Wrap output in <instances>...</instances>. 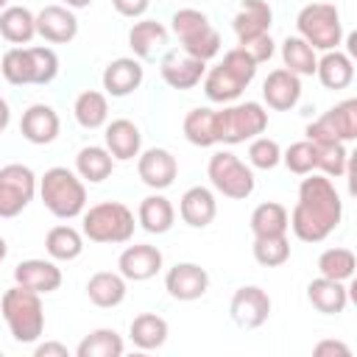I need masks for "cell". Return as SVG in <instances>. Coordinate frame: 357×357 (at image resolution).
Segmentation results:
<instances>
[{
  "instance_id": "cell-1",
  "label": "cell",
  "mask_w": 357,
  "mask_h": 357,
  "mask_svg": "<svg viewBox=\"0 0 357 357\" xmlns=\"http://www.w3.org/2000/svg\"><path fill=\"white\" fill-rule=\"evenodd\" d=\"M343 218V201L329 176L307 173L298 184V201L290 212V229L301 243L326 240Z\"/></svg>"
},
{
  "instance_id": "cell-2",
  "label": "cell",
  "mask_w": 357,
  "mask_h": 357,
  "mask_svg": "<svg viewBox=\"0 0 357 357\" xmlns=\"http://www.w3.org/2000/svg\"><path fill=\"white\" fill-rule=\"evenodd\" d=\"M257 61L237 45L231 47L220 64H215L209 73H204V92L212 103H229L243 95V89L257 75Z\"/></svg>"
},
{
  "instance_id": "cell-3",
  "label": "cell",
  "mask_w": 357,
  "mask_h": 357,
  "mask_svg": "<svg viewBox=\"0 0 357 357\" xmlns=\"http://www.w3.org/2000/svg\"><path fill=\"white\" fill-rule=\"evenodd\" d=\"M0 312L17 343H36L45 332V307L39 293L28 287H8L0 298Z\"/></svg>"
},
{
  "instance_id": "cell-4",
  "label": "cell",
  "mask_w": 357,
  "mask_h": 357,
  "mask_svg": "<svg viewBox=\"0 0 357 357\" xmlns=\"http://www.w3.org/2000/svg\"><path fill=\"white\" fill-rule=\"evenodd\" d=\"M39 195H42V204L47 206V212L61 220L84 215V206H86L84 178L67 167L45 170V176L39 178Z\"/></svg>"
},
{
  "instance_id": "cell-5",
  "label": "cell",
  "mask_w": 357,
  "mask_h": 357,
  "mask_svg": "<svg viewBox=\"0 0 357 357\" xmlns=\"http://www.w3.org/2000/svg\"><path fill=\"white\" fill-rule=\"evenodd\" d=\"M84 237L92 243H128L134 237V212L120 201H100L84 212Z\"/></svg>"
},
{
  "instance_id": "cell-6",
  "label": "cell",
  "mask_w": 357,
  "mask_h": 357,
  "mask_svg": "<svg viewBox=\"0 0 357 357\" xmlns=\"http://www.w3.org/2000/svg\"><path fill=\"white\" fill-rule=\"evenodd\" d=\"M298 36L312 50H335L343 39V22L340 11L332 3H307L296 17Z\"/></svg>"
},
{
  "instance_id": "cell-7",
  "label": "cell",
  "mask_w": 357,
  "mask_h": 357,
  "mask_svg": "<svg viewBox=\"0 0 357 357\" xmlns=\"http://www.w3.org/2000/svg\"><path fill=\"white\" fill-rule=\"evenodd\" d=\"M170 22H173V33L178 36L184 53H190L201 61H209L220 53V33L212 28V22L204 11L178 8Z\"/></svg>"
},
{
  "instance_id": "cell-8",
  "label": "cell",
  "mask_w": 357,
  "mask_h": 357,
  "mask_svg": "<svg viewBox=\"0 0 357 357\" xmlns=\"http://www.w3.org/2000/svg\"><path fill=\"white\" fill-rule=\"evenodd\" d=\"M265 128H268V112L257 100H245L218 112V142L237 145L259 137Z\"/></svg>"
},
{
  "instance_id": "cell-9",
  "label": "cell",
  "mask_w": 357,
  "mask_h": 357,
  "mask_svg": "<svg viewBox=\"0 0 357 357\" xmlns=\"http://www.w3.org/2000/svg\"><path fill=\"white\" fill-rule=\"evenodd\" d=\"M206 176L212 181V187L231 198V201H243L254 192V173L245 162H240L231 151H218L209 156V165H206Z\"/></svg>"
},
{
  "instance_id": "cell-10",
  "label": "cell",
  "mask_w": 357,
  "mask_h": 357,
  "mask_svg": "<svg viewBox=\"0 0 357 357\" xmlns=\"http://www.w3.org/2000/svg\"><path fill=\"white\" fill-rule=\"evenodd\" d=\"M36 195V176L28 165L0 167V218H17Z\"/></svg>"
},
{
  "instance_id": "cell-11",
  "label": "cell",
  "mask_w": 357,
  "mask_h": 357,
  "mask_svg": "<svg viewBox=\"0 0 357 357\" xmlns=\"http://www.w3.org/2000/svg\"><path fill=\"white\" fill-rule=\"evenodd\" d=\"M307 139L312 142H351L357 139V100L349 98L326 109L315 123L307 126Z\"/></svg>"
},
{
  "instance_id": "cell-12",
  "label": "cell",
  "mask_w": 357,
  "mask_h": 357,
  "mask_svg": "<svg viewBox=\"0 0 357 357\" xmlns=\"http://www.w3.org/2000/svg\"><path fill=\"white\" fill-rule=\"evenodd\" d=\"M271 296L257 287V284H243L234 290L231 296V304H229V312H231V321L243 329H257L268 321L271 315Z\"/></svg>"
},
{
  "instance_id": "cell-13",
  "label": "cell",
  "mask_w": 357,
  "mask_h": 357,
  "mask_svg": "<svg viewBox=\"0 0 357 357\" xmlns=\"http://www.w3.org/2000/svg\"><path fill=\"white\" fill-rule=\"evenodd\" d=\"M165 290L176 301H195L209 290V273L198 262H176L165 273Z\"/></svg>"
},
{
  "instance_id": "cell-14",
  "label": "cell",
  "mask_w": 357,
  "mask_h": 357,
  "mask_svg": "<svg viewBox=\"0 0 357 357\" xmlns=\"http://www.w3.org/2000/svg\"><path fill=\"white\" fill-rule=\"evenodd\" d=\"M159 73L170 89H192L201 84V78L206 73V61H201L184 50H170V53H165Z\"/></svg>"
},
{
  "instance_id": "cell-15",
  "label": "cell",
  "mask_w": 357,
  "mask_h": 357,
  "mask_svg": "<svg viewBox=\"0 0 357 357\" xmlns=\"http://www.w3.org/2000/svg\"><path fill=\"white\" fill-rule=\"evenodd\" d=\"M137 173L151 190H167L178 176V162L167 148H148L137 156Z\"/></svg>"
},
{
  "instance_id": "cell-16",
  "label": "cell",
  "mask_w": 357,
  "mask_h": 357,
  "mask_svg": "<svg viewBox=\"0 0 357 357\" xmlns=\"http://www.w3.org/2000/svg\"><path fill=\"white\" fill-rule=\"evenodd\" d=\"M162 265H165L162 251L156 245H148V243L128 245L117 259V268H120L126 282H148L162 271Z\"/></svg>"
},
{
  "instance_id": "cell-17",
  "label": "cell",
  "mask_w": 357,
  "mask_h": 357,
  "mask_svg": "<svg viewBox=\"0 0 357 357\" xmlns=\"http://www.w3.org/2000/svg\"><path fill=\"white\" fill-rule=\"evenodd\" d=\"M262 98L276 112H290L301 98V75L290 73L287 67H276L262 81Z\"/></svg>"
},
{
  "instance_id": "cell-18",
  "label": "cell",
  "mask_w": 357,
  "mask_h": 357,
  "mask_svg": "<svg viewBox=\"0 0 357 357\" xmlns=\"http://www.w3.org/2000/svg\"><path fill=\"white\" fill-rule=\"evenodd\" d=\"M36 33L45 42L67 45L78 36V17L67 6H45L36 14Z\"/></svg>"
},
{
  "instance_id": "cell-19",
  "label": "cell",
  "mask_w": 357,
  "mask_h": 357,
  "mask_svg": "<svg viewBox=\"0 0 357 357\" xmlns=\"http://www.w3.org/2000/svg\"><path fill=\"white\" fill-rule=\"evenodd\" d=\"M142 78H145V70H142L139 59H134V56H120V59L109 61L106 70H103V75H100L103 89H106V95H112V98H126V95H131L134 89H139Z\"/></svg>"
},
{
  "instance_id": "cell-20",
  "label": "cell",
  "mask_w": 357,
  "mask_h": 357,
  "mask_svg": "<svg viewBox=\"0 0 357 357\" xmlns=\"http://www.w3.org/2000/svg\"><path fill=\"white\" fill-rule=\"evenodd\" d=\"M59 128H61V120L53 112V106H47V103H33L22 112L20 134L31 145H50L59 137Z\"/></svg>"
},
{
  "instance_id": "cell-21",
  "label": "cell",
  "mask_w": 357,
  "mask_h": 357,
  "mask_svg": "<svg viewBox=\"0 0 357 357\" xmlns=\"http://www.w3.org/2000/svg\"><path fill=\"white\" fill-rule=\"evenodd\" d=\"M14 282L33 293H53L61 287V268L53 259H22L14 268Z\"/></svg>"
},
{
  "instance_id": "cell-22",
  "label": "cell",
  "mask_w": 357,
  "mask_h": 357,
  "mask_svg": "<svg viewBox=\"0 0 357 357\" xmlns=\"http://www.w3.org/2000/svg\"><path fill=\"white\" fill-rule=\"evenodd\" d=\"M271 22H273V8L268 6V0H243L240 11L231 20V28L237 42L243 45L262 33H271Z\"/></svg>"
},
{
  "instance_id": "cell-23",
  "label": "cell",
  "mask_w": 357,
  "mask_h": 357,
  "mask_svg": "<svg viewBox=\"0 0 357 357\" xmlns=\"http://www.w3.org/2000/svg\"><path fill=\"white\" fill-rule=\"evenodd\" d=\"M178 215H181V220L187 226L206 229L215 220V215H218V201H215L212 190L209 187H201V184L190 187L181 195V201H178Z\"/></svg>"
},
{
  "instance_id": "cell-24",
  "label": "cell",
  "mask_w": 357,
  "mask_h": 357,
  "mask_svg": "<svg viewBox=\"0 0 357 357\" xmlns=\"http://www.w3.org/2000/svg\"><path fill=\"white\" fill-rule=\"evenodd\" d=\"M103 139H106V151L114 156V162H128V159L139 156L142 134H139V128H137L131 120H126V117L112 120V123L106 126Z\"/></svg>"
},
{
  "instance_id": "cell-25",
  "label": "cell",
  "mask_w": 357,
  "mask_h": 357,
  "mask_svg": "<svg viewBox=\"0 0 357 357\" xmlns=\"http://www.w3.org/2000/svg\"><path fill=\"white\" fill-rule=\"evenodd\" d=\"M126 293H128V287H126V279H123V273L117 271H98V273H92L89 276V282H86V296H89V301L95 304V307H103V310H112V307H120L123 301H126Z\"/></svg>"
},
{
  "instance_id": "cell-26",
  "label": "cell",
  "mask_w": 357,
  "mask_h": 357,
  "mask_svg": "<svg viewBox=\"0 0 357 357\" xmlns=\"http://www.w3.org/2000/svg\"><path fill=\"white\" fill-rule=\"evenodd\" d=\"M307 301L324 312V315H337L346 310L349 304V290L343 287V282L337 279H326V276H318L307 284Z\"/></svg>"
},
{
  "instance_id": "cell-27",
  "label": "cell",
  "mask_w": 357,
  "mask_h": 357,
  "mask_svg": "<svg viewBox=\"0 0 357 357\" xmlns=\"http://www.w3.org/2000/svg\"><path fill=\"white\" fill-rule=\"evenodd\" d=\"M315 75L318 81L326 86V89H346L351 81H354V64H351V56L340 53L337 47L335 50H326L318 64H315Z\"/></svg>"
},
{
  "instance_id": "cell-28",
  "label": "cell",
  "mask_w": 357,
  "mask_h": 357,
  "mask_svg": "<svg viewBox=\"0 0 357 357\" xmlns=\"http://www.w3.org/2000/svg\"><path fill=\"white\" fill-rule=\"evenodd\" d=\"M173 220H176V209L173 204L165 198V195H148L139 201V209H137V223L148 231V234H165L173 229Z\"/></svg>"
},
{
  "instance_id": "cell-29",
  "label": "cell",
  "mask_w": 357,
  "mask_h": 357,
  "mask_svg": "<svg viewBox=\"0 0 357 357\" xmlns=\"http://www.w3.org/2000/svg\"><path fill=\"white\" fill-rule=\"evenodd\" d=\"M0 36L11 45H28L36 36V14L25 6H6L0 11Z\"/></svg>"
},
{
  "instance_id": "cell-30",
  "label": "cell",
  "mask_w": 357,
  "mask_h": 357,
  "mask_svg": "<svg viewBox=\"0 0 357 357\" xmlns=\"http://www.w3.org/2000/svg\"><path fill=\"white\" fill-rule=\"evenodd\" d=\"M167 332H170V329H167V321H165L162 315H156V312H139V315L131 321V326H128L131 343H134L137 349H142V351H151V349L165 346Z\"/></svg>"
},
{
  "instance_id": "cell-31",
  "label": "cell",
  "mask_w": 357,
  "mask_h": 357,
  "mask_svg": "<svg viewBox=\"0 0 357 357\" xmlns=\"http://www.w3.org/2000/svg\"><path fill=\"white\" fill-rule=\"evenodd\" d=\"M75 170H78V176H81L84 181L100 184V181H106V178L112 176V170H114V156H112L106 148H100V145H84V148L78 151V156H75Z\"/></svg>"
},
{
  "instance_id": "cell-32",
  "label": "cell",
  "mask_w": 357,
  "mask_h": 357,
  "mask_svg": "<svg viewBox=\"0 0 357 357\" xmlns=\"http://www.w3.org/2000/svg\"><path fill=\"white\" fill-rule=\"evenodd\" d=\"M184 137L198 148H209L218 142V112L206 106H195L184 117Z\"/></svg>"
},
{
  "instance_id": "cell-33",
  "label": "cell",
  "mask_w": 357,
  "mask_h": 357,
  "mask_svg": "<svg viewBox=\"0 0 357 357\" xmlns=\"http://www.w3.org/2000/svg\"><path fill=\"white\" fill-rule=\"evenodd\" d=\"M251 234L254 237H279V234H287L290 229V215L282 204L276 201H265L259 204L254 212H251Z\"/></svg>"
},
{
  "instance_id": "cell-34",
  "label": "cell",
  "mask_w": 357,
  "mask_h": 357,
  "mask_svg": "<svg viewBox=\"0 0 357 357\" xmlns=\"http://www.w3.org/2000/svg\"><path fill=\"white\" fill-rule=\"evenodd\" d=\"M167 45V28L156 20H139L128 31V47L134 50L137 59H151L153 50Z\"/></svg>"
},
{
  "instance_id": "cell-35",
  "label": "cell",
  "mask_w": 357,
  "mask_h": 357,
  "mask_svg": "<svg viewBox=\"0 0 357 357\" xmlns=\"http://www.w3.org/2000/svg\"><path fill=\"white\" fill-rule=\"evenodd\" d=\"M73 114H75V120H78L81 128H89V131L92 128H100L109 120V100L98 89H84L75 98V103H73Z\"/></svg>"
},
{
  "instance_id": "cell-36",
  "label": "cell",
  "mask_w": 357,
  "mask_h": 357,
  "mask_svg": "<svg viewBox=\"0 0 357 357\" xmlns=\"http://www.w3.org/2000/svg\"><path fill=\"white\" fill-rule=\"evenodd\" d=\"M45 251L50 254V259H59V262H70V259H78L81 251H84V237L81 231H75L73 226H53L45 237Z\"/></svg>"
},
{
  "instance_id": "cell-37",
  "label": "cell",
  "mask_w": 357,
  "mask_h": 357,
  "mask_svg": "<svg viewBox=\"0 0 357 357\" xmlns=\"http://www.w3.org/2000/svg\"><path fill=\"white\" fill-rule=\"evenodd\" d=\"M126 351L123 346V337L114 332V329H95L89 332L78 346H75V354L78 357H120Z\"/></svg>"
},
{
  "instance_id": "cell-38",
  "label": "cell",
  "mask_w": 357,
  "mask_h": 357,
  "mask_svg": "<svg viewBox=\"0 0 357 357\" xmlns=\"http://www.w3.org/2000/svg\"><path fill=\"white\" fill-rule=\"evenodd\" d=\"M282 61L296 75H315L318 56H315V50L301 36H287L282 42Z\"/></svg>"
},
{
  "instance_id": "cell-39",
  "label": "cell",
  "mask_w": 357,
  "mask_h": 357,
  "mask_svg": "<svg viewBox=\"0 0 357 357\" xmlns=\"http://www.w3.org/2000/svg\"><path fill=\"white\" fill-rule=\"evenodd\" d=\"M0 73L14 86L33 84V64H31L28 47H11V50H6L3 59H0Z\"/></svg>"
},
{
  "instance_id": "cell-40",
  "label": "cell",
  "mask_w": 357,
  "mask_h": 357,
  "mask_svg": "<svg viewBox=\"0 0 357 357\" xmlns=\"http://www.w3.org/2000/svg\"><path fill=\"white\" fill-rule=\"evenodd\" d=\"M354 268H357V259H354V254L349 248H326L318 257V271L326 279L349 282L354 276Z\"/></svg>"
},
{
  "instance_id": "cell-41",
  "label": "cell",
  "mask_w": 357,
  "mask_h": 357,
  "mask_svg": "<svg viewBox=\"0 0 357 357\" xmlns=\"http://www.w3.org/2000/svg\"><path fill=\"white\" fill-rule=\"evenodd\" d=\"M318 151V162L315 167L329 176V178H340L349 173V151L343 142H315Z\"/></svg>"
},
{
  "instance_id": "cell-42",
  "label": "cell",
  "mask_w": 357,
  "mask_h": 357,
  "mask_svg": "<svg viewBox=\"0 0 357 357\" xmlns=\"http://www.w3.org/2000/svg\"><path fill=\"white\" fill-rule=\"evenodd\" d=\"M254 259L262 265V268H279L290 259V243H287V234H279V237H254Z\"/></svg>"
},
{
  "instance_id": "cell-43",
  "label": "cell",
  "mask_w": 357,
  "mask_h": 357,
  "mask_svg": "<svg viewBox=\"0 0 357 357\" xmlns=\"http://www.w3.org/2000/svg\"><path fill=\"white\" fill-rule=\"evenodd\" d=\"M282 162H284L287 170L296 173V176H307V173H312V170H315V162H318L315 142H312V139L293 142V145L282 153Z\"/></svg>"
},
{
  "instance_id": "cell-44",
  "label": "cell",
  "mask_w": 357,
  "mask_h": 357,
  "mask_svg": "<svg viewBox=\"0 0 357 357\" xmlns=\"http://www.w3.org/2000/svg\"><path fill=\"white\" fill-rule=\"evenodd\" d=\"M248 162H251V167L273 170V167L282 162V148H279V142L271 139V137H254L251 145H248Z\"/></svg>"
},
{
  "instance_id": "cell-45",
  "label": "cell",
  "mask_w": 357,
  "mask_h": 357,
  "mask_svg": "<svg viewBox=\"0 0 357 357\" xmlns=\"http://www.w3.org/2000/svg\"><path fill=\"white\" fill-rule=\"evenodd\" d=\"M28 53H31V64H33V84L36 86L50 84L59 75V56H56V50L36 45V47H28Z\"/></svg>"
},
{
  "instance_id": "cell-46",
  "label": "cell",
  "mask_w": 357,
  "mask_h": 357,
  "mask_svg": "<svg viewBox=\"0 0 357 357\" xmlns=\"http://www.w3.org/2000/svg\"><path fill=\"white\" fill-rule=\"evenodd\" d=\"M257 64H262V61H268L271 56H273V50H276V45H273V39H271V33H262V36H257V39H251V42H243L240 45Z\"/></svg>"
},
{
  "instance_id": "cell-47",
  "label": "cell",
  "mask_w": 357,
  "mask_h": 357,
  "mask_svg": "<svg viewBox=\"0 0 357 357\" xmlns=\"http://www.w3.org/2000/svg\"><path fill=\"white\" fill-rule=\"evenodd\" d=\"M112 6H114V11L117 14H123V17H142L145 11H148V6H151V0H112Z\"/></svg>"
},
{
  "instance_id": "cell-48",
  "label": "cell",
  "mask_w": 357,
  "mask_h": 357,
  "mask_svg": "<svg viewBox=\"0 0 357 357\" xmlns=\"http://www.w3.org/2000/svg\"><path fill=\"white\" fill-rule=\"evenodd\" d=\"M312 354H315V357H329V354H337V357H351V349H349L346 343H340V340H321V343H315Z\"/></svg>"
},
{
  "instance_id": "cell-49",
  "label": "cell",
  "mask_w": 357,
  "mask_h": 357,
  "mask_svg": "<svg viewBox=\"0 0 357 357\" xmlns=\"http://www.w3.org/2000/svg\"><path fill=\"white\" fill-rule=\"evenodd\" d=\"M33 354H36V357H67L70 351H67V346H64V343L47 340V343H39V346L33 349Z\"/></svg>"
},
{
  "instance_id": "cell-50",
  "label": "cell",
  "mask_w": 357,
  "mask_h": 357,
  "mask_svg": "<svg viewBox=\"0 0 357 357\" xmlns=\"http://www.w3.org/2000/svg\"><path fill=\"white\" fill-rule=\"evenodd\" d=\"M8 123H11V109H8V103L0 98V134L8 128Z\"/></svg>"
},
{
  "instance_id": "cell-51",
  "label": "cell",
  "mask_w": 357,
  "mask_h": 357,
  "mask_svg": "<svg viewBox=\"0 0 357 357\" xmlns=\"http://www.w3.org/2000/svg\"><path fill=\"white\" fill-rule=\"evenodd\" d=\"M64 6L67 8H86V6H92V0H64Z\"/></svg>"
},
{
  "instance_id": "cell-52",
  "label": "cell",
  "mask_w": 357,
  "mask_h": 357,
  "mask_svg": "<svg viewBox=\"0 0 357 357\" xmlns=\"http://www.w3.org/2000/svg\"><path fill=\"white\" fill-rule=\"evenodd\" d=\"M6 254H8V245H6V240H3V237H0V262H3V259H6Z\"/></svg>"
},
{
  "instance_id": "cell-53",
  "label": "cell",
  "mask_w": 357,
  "mask_h": 357,
  "mask_svg": "<svg viewBox=\"0 0 357 357\" xmlns=\"http://www.w3.org/2000/svg\"><path fill=\"white\" fill-rule=\"evenodd\" d=\"M6 6H8V0H0V11H3V8H6Z\"/></svg>"
}]
</instances>
